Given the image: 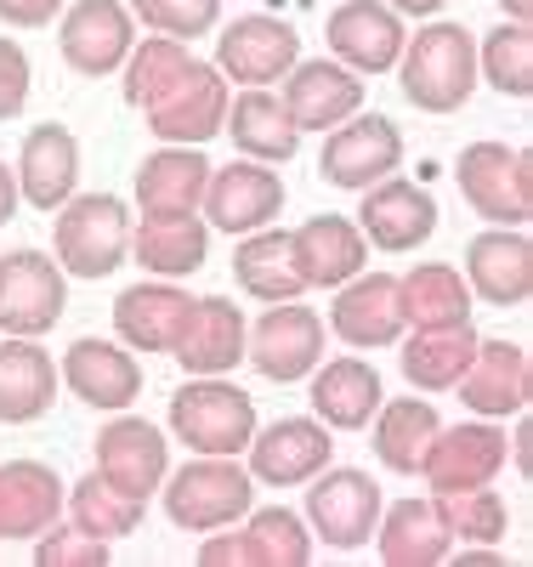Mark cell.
Masks as SVG:
<instances>
[{"label": "cell", "instance_id": "cell-12", "mask_svg": "<svg viewBox=\"0 0 533 567\" xmlns=\"http://www.w3.org/2000/svg\"><path fill=\"white\" fill-rule=\"evenodd\" d=\"M358 233L369 239V250L380 256H414L431 233H438V199L426 194L420 182L409 176H380L363 187V205H358Z\"/></svg>", "mask_w": 533, "mask_h": 567}, {"label": "cell", "instance_id": "cell-25", "mask_svg": "<svg viewBox=\"0 0 533 567\" xmlns=\"http://www.w3.org/2000/svg\"><path fill=\"white\" fill-rule=\"evenodd\" d=\"M460 403L482 420H505L533 398V363L516 341H476L471 363L460 369Z\"/></svg>", "mask_w": 533, "mask_h": 567}, {"label": "cell", "instance_id": "cell-35", "mask_svg": "<svg viewBox=\"0 0 533 567\" xmlns=\"http://www.w3.org/2000/svg\"><path fill=\"white\" fill-rule=\"evenodd\" d=\"M187 307L193 296L176 290L171 278H154V284H131V290L114 301V329L120 341L136 347V352H171L182 323H187Z\"/></svg>", "mask_w": 533, "mask_h": 567}, {"label": "cell", "instance_id": "cell-49", "mask_svg": "<svg viewBox=\"0 0 533 567\" xmlns=\"http://www.w3.org/2000/svg\"><path fill=\"white\" fill-rule=\"evenodd\" d=\"M386 7H392L398 18H438L449 0H386Z\"/></svg>", "mask_w": 533, "mask_h": 567}, {"label": "cell", "instance_id": "cell-20", "mask_svg": "<svg viewBox=\"0 0 533 567\" xmlns=\"http://www.w3.org/2000/svg\"><path fill=\"white\" fill-rule=\"evenodd\" d=\"M58 381L96 414H120L142 398V363L125 352V341H103V336H80L63 363H58Z\"/></svg>", "mask_w": 533, "mask_h": 567}, {"label": "cell", "instance_id": "cell-11", "mask_svg": "<svg viewBox=\"0 0 533 567\" xmlns=\"http://www.w3.org/2000/svg\"><path fill=\"white\" fill-rule=\"evenodd\" d=\"M136 45V18L125 0H74L58 23V52L80 80H109L125 69Z\"/></svg>", "mask_w": 533, "mask_h": 567}, {"label": "cell", "instance_id": "cell-7", "mask_svg": "<svg viewBox=\"0 0 533 567\" xmlns=\"http://www.w3.org/2000/svg\"><path fill=\"white\" fill-rule=\"evenodd\" d=\"M324 341L329 329L312 307L296 301H273L256 323H245V363L273 386H296L324 363Z\"/></svg>", "mask_w": 533, "mask_h": 567}, {"label": "cell", "instance_id": "cell-17", "mask_svg": "<svg viewBox=\"0 0 533 567\" xmlns=\"http://www.w3.org/2000/svg\"><path fill=\"white\" fill-rule=\"evenodd\" d=\"M403 296H398V272H352L329 307V336L347 341L352 352H380L403 341Z\"/></svg>", "mask_w": 533, "mask_h": 567}, {"label": "cell", "instance_id": "cell-42", "mask_svg": "<svg viewBox=\"0 0 533 567\" xmlns=\"http://www.w3.org/2000/svg\"><path fill=\"white\" fill-rule=\"evenodd\" d=\"M63 505L74 511V523L85 528V534H96V539H125L136 523H142V511L148 505H136V499H125L120 488H109L96 471H85V477L74 483V494H63Z\"/></svg>", "mask_w": 533, "mask_h": 567}, {"label": "cell", "instance_id": "cell-44", "mask_svg": "<svg viewBox=\"0 0 533 567\" xmlns=\"http://www.w3.org/2000/svg\"><path fill=\"white\" fill-rule=\"evenodd\" d=\"M125 7L148 34L171 40H199L222 23V0H125Z\"/></svg>", "mask_w": 533, "mask_h": 567}, {"label": "cell", "instance_id": "cell-33", "mask_svg": "<svg viewBox=\"0 0 533 567\" xmlns=\"http://www.w3.org/2000/svg\"><path fill=\"white\" fill-rule=\"evenodd\" d=\"M380 561L392 567H431L454 550V534L438 511V494H420V499H398L380 511V528H375Z\"/></svg>", "mask_w": 533, "mask_h": 567}, {"label": "cell", "instance_id": "cell-28", "mask_svg": "<svg viewBox=\"0 0 533 567\" xmlns=\"http://www.w3.org/2000/svg\"><path fill=\"white\" fill-rule=\"evenodd\" d=\"M386 398V381L369 358H329L307 374V403L329 432H363Z\"/></svg>", "mask_w": 533, "mask_h": 567}, {"label": "cell", "instance_id": "cell-6", "mask_svg": "<svg viewBox=\"0 0 533 567\" xmlns=\"http://www.w3.org/2000/svg\"><path fill=\"white\" fill-rule=\"evenodd\" d=\"M307 488V516L301 523L312 528V539H324L329 550H363L380 528V483L358 465H324L318 477L301 483Z\"/></svg>", "mask_w": 533, "mask_h": 567}, {"label": "cell", "instance_id": "cell-5", "mask_svg": "<svg viewBox=\"0 0 533 567\" xmlns=\"http://www.w3.org/2000/svg\"><path fill=\"white\" fill-rule=\"evenodd\" d=\"M58 227V267L69 278H109L131 256V205L120 194H74L69 205L52 210Z\"/></svg>", "mask_w": 533, "mask_h": 567}, {"label": "cell", "instance_id": "cell-22", "mask_svg": "<svg viewBox=\"0 0 533 567\" xmlns=\"http://www.w3.org/2000/svg\"><path fill=\"white\" fill-rule=\"evenodd\" d=\"M500 471H505V432L494 420H471L431 437L420 477L431 494H460V488H489Z\"/></svg>", "mask_w": 533, "mask_h": 567}, {"label": "cell", "instance_id": "cell-9", "mask_svg": "<svg viewBox=\"0 0 533 567\" xmlns=\"http://www.w3.org/2000/svg\"><path fill=\"white\" fill-rule=\"evenodd\" d=\"M227 97H233V85L216 63H199L193 58L160 97L142 109V125H148L160 142H182V148H205V142L222 131L227 120Z\"/></svg>", "mask_w": 533, "mask_h": 567}, {"label": "cell", "instance_id": "cell-40", "mask_svg": "<svg viewBox=\"0 0 533 567\" xmlns=\"http://www.w3.org/2000/svg\"><path fill=\"white\" fill-rule=\"evenodd\" d=\"M476 80H489L500 97L527 103L533 97V23H500L476 40Z\"/></svg>", "mask_w": 533, "mask_h": 567}, {"label": "cell", "instance_id": "cell-21", "mask_svg": "<svg viewBox=\"0 0 533 567\" xmlns=\"http://www.w3.org/2000/svg\"><path fill=\"white\" fill-rule=\"evenodd\" d=\"M18 199L40 216H52L58 205H69L80 194V136L58 120H45L23 136L18 148Z\"/></svg>", "mask_w": 533, "mask_h": 567}, {"label": "cell", "instance_id": "cell-8", "mask_svg": "<svg viewBox=\"0 0 533 567\" xmlns=\"http://www.w3.org/2000/svg\"><path fill=\"white\" fill-rule=\"evenodd\" d=\"M69 312V272L34 245L0 256V336H52Z\"/></svg>", "mask_w": 533, "mask_h": 567}, {"label": "cell", "instance_id": "cell-45", "mask_svg": "<svg viewBox=\"0 0 533 567\" xmlns=\"http://www.w3.org/2000/svg\"><path fill=\"white\" fill-rule=\"evenodd\" d=\"M34 561L40 567H103L109 561V539H96V534H85L80 523H69V528H45V534H34Z\"/></svg>", "mask_w": 533, "mask_h": 567}, {"label": "cell", "instance_id": "cell-16", "mask_svg": "<svg viewBox=\"0 0 533 567\" xmlns=\"http://www.w3.org/2000/svg\"><path fill=\"white\" fill-rule=\"evenodd\" d=\"M216 69L233 85H278L301 58V34L273 12H245L227 29L216 23Z\"/></svg>", "mask_w": 533, "mask_h": 567}, {"label": "cell", "instance_id": "cell-32", "mask_svg": "<svg viewBox=\"0 0 533 567\" xmlns=\"http://www.w3.org/2000/svg\"><path fill=\"white\" fill-rule=\"evenodd\" d=\"M369 443H375V460L386 471H398V477H420V465L431 454V437L443 432V414L438 403L426 398H380L375 420L363 425Z\"/></svg>", "mask_w": 533, "mask_h": 567}, {"label": "cell", "instance_id": "cell-36", "mask_svg": "<svg viewBox=\"0 0 533 567\" xmlns=\"http://www.w3.org/2000/svg\"><path fill=\"white\" fill-rule=\"evenodd\" d=\"M131 256L148 267L154 278H187L211 261V227L193 216H142V227H131Z\"/></svg>", "mask_w": 533, "mask_h": 567}, {"label": "cell", "instance_id": "cell-31", "mask_svg": "<svg viewBox=\"0 0 533 567\" xmlns=\"http://www.w3.org/2000/svg\"><path fill=\"white\" fill-rule=\"evenodd\" d=\"M205 182H211L205 148L160 142V154L136 165V205H142V216H193L205 199Z\"/></svg>", "mask_w": 533, "mask_h": 567}, {"label": "cell", "instance_id": "cell-48", "mask_svg": "<svg viewBox=\"0 0 533 567\" xmlns=\"http://www.w3.org/2000/svg\"><path fill=\"white\" fill-rule=\"evenodd\" d=\"M18 171L7 165V159H0V227H7V221H18Z\"/></svg>", "mask_w": 533, "mask_h": 567}, {"label": "cell", "instance_id": "cell-14", "mask_svg": "<svg viewBox=\"0 0 533 567\" xmlns=\"http://www.w3.org/2000/svg\"><path fill=\"white\" fill-rule=\"evenodd\" d=\"M205 227L211 233H233L245 239L256 227H273L278 210H284V176L278 165H262V159H233V165H211V182H205Z\"/></svg>", "mask_w": 533, "mask_h": 567}, {"label": "cell", "instance_id": "cell-47", "mask_svg": "<svg viewBox=\"0 0 533 567\" xmlns=\"http://www.w3.org/2000/svg\"><path fill=\"white\" fill-rule=\"evenodd\" d=\"M63 18V0H0V23L7 29H45Z\"/></svg>", "mask_w": 533, "mask_h": 567}, {"label": "cell", "instance_id": "cell-18", "mask_svg": "<svg viewBox=\"0 0 533 567\" xmlns=\"http://www.w3.org/2000/svg\"><path fill=\"white\" fill-rule=\"evenodd\" d=\"M324 40H329L335 63H347L352 74L375 80V74L398 69V52H403L409 29L386 0H335V12L324 23Z\"/></svg>", "mask_w": 533, "mask_h": 567}, {"label": "cell", "instance_id": "cell-34", "mask_svg": "<svg viewBox=\"0 0 533 567\" xmlns=\"http://www.w3.org/2000/svg\"><path fill=\"white\" fill-rule=\"evenodd\" d=\"M63 511V477L40 460H7L0 465V539H34L58 523Z\"/></svg>", "mask_w": 533, "mask_h": 567}, {"label": "cell", "instance_id": "cell-13", "mask_svg": "<svg viewBox=\"0 0 533 567\" xmlns=\"http://www.w3.org/2000/svg\"><path fill=\"white\" fill-rule=\"evenodd\" d=\"M245 454L256 488H301L335 460V432L318 414H278L273 425H256Z\"/></svg>", "mask_w": 533, "mask_h": 567}, {"label": "cell", "instance_id": "cell-43", "mask_svg": "<svg viewBox=\"0 0 533 567\" xmlns=\"http://www.w3.org/2000/svg\"><path fill=\"white\" fill-rule=\"evenodd\" d=\"M438 511H443V523H449V534H454L460 545H465V539L500 545V539H505V523H511V511H505V499L494 494V483H489V488L438 494Z\"/></svg>", "mask_w": 533, "mask_h": 567}, {"label": "cell", "instance_id": "cell-4", "mask_svg": "<svg viewBox=\"0 0 533 567\" xmlns=\"http://www.w3.org/2000/svg\"><path fill=\"white\" fill-rule=\"evenodd\" d=\"M460 199L489 227H527L533 221V154L505 142H465L454 159Z\"/></svg>", "mask_w": 533, "mask_h": 567}, {"label": "cell", "instance_id": "cell-38", "mask_svg": "<svg viewBox=\"0 0 533 567\" xmlns=\"http://www.w3.org/2000/svg\"><path fill=\"white\" fill-rule=\"evenodd\" d=\"M403 318L414 329H443V323H471V284L449 261H420L414 272L398 278Z\"/></svg>", "mask_w": 533, "mask_h": 567}, {"label": "cell", "instance_id": "cell-50", "mask_svg": "<svg viewBox=\"0 0 533 567\" xmlns=\"http://www.w3.org/2000/svg\"><path fill=\"white\" fill-rule=\"evenodd\" d=\"M500 12H505L511 23H533V0H500Z\"/></svg>", "mask_w": 533, "mask_h": 567}, {"label": "cell", "instance_id": "cell-30", "mask_svg": "<svg viewBox=\"0 0 533 567\" xmlns=\"http://www.w3.org/2000/svg\"><path fill=\"white\" fill-rule=\"evenodd\" d=\"M58 363L40 341L7 336L0 341V425H34L58 403Z\"/></svg>", "mask_w": 533, "mask_h": 567}, {"label": "cell", "instance_id": "cell-29", "mask_svg": "<svg viewBox=\"0 0 533 567\" xmlns=\"http://www.w3.org/2000/svg\"><path fill=\"white\" fill-rule=\"evenodd\" d=\"M171 358L187 374H227V369H238L245 363V307H233L227 296L193 301Z\"/></svg>", "mask_w": 533, "mask_h": 567}, {"label": "cell", "instance_id": "cell-37", "mask_svg": "<svg viewBox=\"0 0 533 567\" xmlns=\"http://www.w3.org/2000/svg\"><path fill=\"white\" fill-rule=\"evenodd\" d=\"M233 278H238V290H245L250 301L273 307V301H296L307 284L296 272V256H289V233L284 227H256L238 239L233 250Z\"/></svg>", "mask_w": 533, "mask_h": 567}, {"label": "cell", "instance_id": "cell-23", "mask_svg": "<svg viewBox=\"0 0 533 567\" xmlns=\"http://www.w3.org/2000/svg\"><path fill=\"white\" fill-rule=\"evenodd\" d=\"M199 561H267V567H307L312 561V534L301 523V511L289 505H250V528L245 534H216L199 545Z\"/></svg>", "mask_w": 533, "mask_h": 567}, {"label": "cell", "instance_id": "cell-27", "mask_svg": "<svg viewBox=\"0 0 533 567\" xmlns=\"http://www.w3.org/2000/svg\"><path fill=\"white\" fill-rule=\"evenodd\" d=\"M222 131L233 136L238 159H262V165H289L301 154V131L289 120L284 97L273 85H245L238 97H227Z\"/></svg>", "mask_w": 533, "mask_h": 567}, {"label": "cell", "instance_id": "cell-1", "mask_svg": "<svg viewBox=\"0 0 533 567\" xmlns=\"http://www.w3.org/2000/svg\"><path fill=\"white\" fill-rule=\"evenodd\" d=\"M398 91L420 114H460L476 91V34L449 18L414 29L398 52Z\"/></svg>", "mask_w": 533, "mask_h": 567}, {"label": "cell", "instance_id": "cell-15", "mask_svg": "<svg viewBox=\"0 0 533 567\" xmlns=\"http://www.w3.org/2000/svg\"><path fill=\"white\" fill-rule=\"evenodd\" d=\"M96 477H103L109 488H120L125 499L136 505H148V494L165 483V471H171V443L154 420H142V414H114L103 425V437H96Z\"/></svg>", "mask_w": 533, "mask_h": 567}, {"label": "cell", "instance_id": "cell-24", "mask_svg": "<svg viewBox=\"0 0 533 567\" xmlns=\"http://www.w3.org/2000/svg\"><path fill=\"white\" fill-rule=\"evenodd\" d=\"M465 284L471 301L489 307H527L533 296V239L527 227H489L465 245Z\"/></svg>", "mask_w": 533, "mask_h": 567}, {"label": "cell", "instance_id": "cell-19", "mask_svg": "<svg viewBox=\"0 0 533 567\" xmlns=\"http://www.w3.org/2000/svg\"><path fill=\"white\" fill-rule=\"evenodd\" d=\"M278 97H284V109H289L301 136L335 131L341 120H352L363 109V74H352L335 58H296V69L278 80Z\"/></svg>", "mask_w": 533, "mask_h": 567}, {"label": "cell", "instance_id": "cell-41", "mask_svg": "<svg viewBox=\"0 0 533 567\" xmlns=\"http://www.w3.org/2000/svg\"><path fill=\"white\" fill-rule=\"evenodd\" d=\"M193 63V52H187V40H171V34H142L136 45H131V58H125V103L131 109H148L160 91L182 74Z\"/></svg>", "mask_w": 533, "mask_h": 567}, {"label": "cell", "instance_id": "cell-46", "mask_svg": "<svg viewBox=\"0 0 533 567\" xmlns=\"http://www.w3.org/2000/svg\"><path fill=\"white\" fill-rule=\"evenodd\" d=\"M29 85H34V69H29V52L18 40L0 34V125L18 120L29 109Z\"/></svg>", "mask_w": 533, "mask_h": 567}, {"label": "cell", "instance_id": "cell-39", "mask_svg": "<svg viewBox=\"0 0 533 567\" xmlns=\"http://www.w3.org/2000/svg\"><path fill=\"white\" fill-rule=\"evenodd\" d=\"M476 352V329L471 323H443V329H420L403 347V374L414 392H454L460 369Z\"/></svg>", "mask_w": 533, "mask_h": 567}, {"label": "cell", "instance_id": "cell-3", "mask_svg": "<svg viewBox=\"0 0 533 567\" xmlns=\"http://www.w3.org/2000/svg\"><path fill=\"white\" fill-rule=\"evenodd\" d=\"M256 425V398L227 374H187L171 392V432L187 454H245Z\"/></svg>", "mask_w": 533, "mask_h": 567}, {"label": "cell", "instance_id": "cell-10", "mask_svg": "<svg viewBox=\"0 0 533 567\" xmlns=\"http://www.w3.org/2000/svg\"><path fill=\"white\" fill-rule=\"evenodd\" d=\"M403 171V131L386 114H352L335 131H324V154H318V176L329 187H347V194H363L369 182Z\"/></svg>", "mask_w": 533, "mask_h": 567}, {"label": "cell", "instance_id": "cell-2", "mask_svg": "<svg viewBox=\"0 0 533 567\" xmlns=\"http://www.w3.org/2000/svg\"><path fill=\"white\" fill-rule=\"evenodd\" d=\"M165 516L182 534H211L233 528L238 516H250L256 505V477L250 465H238V454H193L187 465L165 471Z\"/></svg>", "mask_w": 533, "mask_h": 567}, {"label": "cell", "instance_id": "cell-26", "mask_svg": "<svg viewBox=\"0 0 533 567\" xmlns=\"http://www.w3.org/2000/svg\"><path fill=\"white\" fill-rule=\"evenodd\" d=\"M289 256H296V272L307 290H341L352 272L369 267V239L358 233L352 216H312L289 233Z\"/></svg>", "mask_w": 533, "mask_h": 567}]
</instances>
